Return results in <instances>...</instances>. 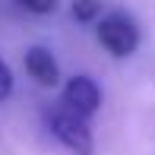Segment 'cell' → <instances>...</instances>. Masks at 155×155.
<instances>
[{"instance_id":"cell-3","label":"cell","mask_w":155,"mask_h":155,"mask_svg":"<svg viewBox=\"0 0 155 155\" xmlns=\"http://www.w3.org/2000/svg\"><path fill=\"white\" fill-rule=\"evenodd\" d=\"M63 108H70L79 117H92L101 108V89L92 76H73V79L63 86Z\"/></svg>"},{"instance_id":"cell-1","label":"cell","mask_w":155,"mask_h":155,"mask_svg":"<svg viewBox=\"0 0 155 155\" xmlns=\"http://www.w3.org/2000/svg\"><path fill=\"white\" fill-rule=\"evenodd\" d=\"M139 38L143 35H139L136 19L124 10H111L98 19V41H101V48L111 57H130V54H136Z\"/></svg>"},{"instance_id":"cell-2","label":"cell","mask_w":155,"mask_h":155,"mask_svg":"<svg viewBox=\"0 0 155 155\" xmlns=\"http://www.w3.org/2000/svg\"><path fill=\"white\" fill-rule=\"evenodd\" d=\"M48 127H51V133L70 152H76V155H92L95 152V136H92V130H89V120L79 117V114H73L70 108H63V104L54 108L51 114H48Z\"/></svg>"},{"instance_id":"cell-5","label":"cell","mask_w":155,"mask_h":155,"mask_svg":"<svg viewBox=\"0 0 155 155\" xmlns=\"http://www.w3.org/2000/svg\"><path fill=\"white\" fill-rule=\"evenodd\" d=\"M101 10H104L101 0H73V19L76 22H95V19H101Z\"/></svg>"},{"instance_id":"cell-7","label":"cell","mask_w":155,"mask_h":155,"mask_svg":"<svg viewBox=\"0 0 155 155\" xmlns=\"http://www.w3.org/2000/svg\"><path fill=\"white\" fill-rule=\"evenodd\" d=\"M13 95V70L6 67V60H0V101Z\"/></svg>"},{"instance_id":"cell-6","label":"cell","mask_w":155,"mask_h":155,"mask_svg":"<svg viewBox=\"0 0 155 155\" xmlns=\"http://www.w3.org/2000/svg\"><path fill=\"white\" fill-rule=\"evenodd\" d=\"M16 3L32 16H48V13L57 10V0H16Z\"/></svg>"},{"instance_id":"cell-4","label":"cell","mask_w":155,"mask_h":155,"mask_svg":"<svg viewBox=\"0 0 155 155\" xmlns=\"http://www.w3.org/2000/svg\"><path fill=\"white\" fill-rule=\"evenodd\" d=\"M25 73H29L38 86H57V79H60V67H57V60H54V54L48 51V48H41V45H35V48L25 51Z\"/></svg>"}]
</instances>
